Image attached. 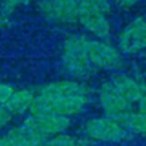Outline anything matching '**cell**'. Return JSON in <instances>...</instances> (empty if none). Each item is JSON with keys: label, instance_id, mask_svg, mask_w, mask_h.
I'll return each mask as SVG.
<instances>
[{"label": "cell", "instance_id": "6da1fadb", "mask_svg": "<svg viewBox=\"0 0 146 146\" xmlns=\"http://www.w3.org/2000/svg\"><path fill=\"white\" fill-rule=\"evenodd\" d=\"M87 40L88 38L84 35H71L66 39L63 47V68L71 78L76 80H88L97 71L88 58L86 50Z\"/></svg>", "mask_w": 146, "mask_h": 146}, {"label": "cell", "instance_id": "7a4b0ae2", "mask_svg": "<svg viewBox=\"0 0 146 146\" xmlns=\"http://www.w3.org/2000/svg\"><path fill=\"white\" fill-rule=\"evenodd\" d=\"M84 133L91 139L105 143H119L129 137V132L120 123L107 116L90 119L84 124Z\"/></svg>", "mask_w": 146, "mask_h": 146}, {"label": "cell", "instance_id": "3957f363", "mask_svg": "<svg viewBox=\"0 0 146 146\" xmlns=\"http://www.w3.org/2000/svg\"><path fill=\"white\" fill-rule=\"evenodd\" d=\"M86 50L90 63L96 70H114L122 64L120 52L107 42L88 39Z\"/></svg>", "mask_w": 146, "mask_h": 146}, {"label": "cell", "instance_id": "277c9868", "mask_svg": "<svg viewBox=\"0 0 146 146\" xmlns=\"http://www.w3.org/2000/svg\"><path fill=\"white\" fill-rule=\"evenodd\" d=\"M117 46L123 54H136L146 49V21L137 17L121 32Z\"/></svg>", "mask_w": 146, "mask_h": 146}, {"label": "cell", "instance_id": "5b68a950", "mask_svg": "<svg viewBox=\"0 0 146 146\" xmlns=\"http://www.w3.org/2000/svg\"><path fill=\"white\" fill-rule=\"evenodd\" d=\"M78 21L82 24L86 30H88L97 38H108L111 26L107 19V14L100 10L99 8L88 3L79 2Z\"/></svg>", "mask_w": 146, "mask_h": 146}, {"label": "cell", "instance_id": "8992f818", "mask_svg": "<svg viewBox=\"0 0 146 146\" xmlns=\"http://www.w3.org/2000/svg\"><path fill=\"white\" fill-rule=\"evenodd\" d=\"M98 98L105 116L113 119L117 123L129 111L132 110V105L112 87L110 81L102 84L98 91Z\"/></svg>", "mask_w": 146, "mask_h": 146}, {"label": "cell", "instance_id": "52a82bcc", "mask_svg": "<svg viewBox=\"0 0 146 146\" xmlns=\"http://www.w3.org/2000/svg\"><path fill=\"white\" fill-rule=\"evenodd\" d=\"M39 10L48 21L72 23L78 21L79 0H42Z\"/></svg>", "mask_w": 146, "mask_h": 146}, {"label": "cell", "instance_id": "ba28073f", "mask_svg": "<svg viewBox=\"0 0 146 146\" xmlns=\"http://www.w3.org/2000/svg\"><path fill=\"white\" fill-rule=\"evenodd\" d=\"M112 87L129 103H137L146 91V86L125 74H115L108 80Z\"/></svg>", "mask_w": 146, "mask_h": 146}, {"label": "cell", "instance_id": "9c48e42d", "mask_svg": "<svg viewBox=\"0 0 146 146\" xmlns=\"http://www.w3.org/2000/svg\"><path fill=\"white\" fill-rule=\"evenodd\" d=\"M39 129L49 138L63 133L71 124L70 117L56 113H43L40 115H31Z\"/></svg>", "mask_w": 146, "mask_h": 146}, {"label": "cell", "instance_id": "30bf717a", "mask_svg": "<svg viewBox=\"0 0 146 146\" xmlns=\"http://www.w3.org/2000/svg\"><path fill=\"white\" fill-rule=\"evenodd\" d=\"M34 95L27 89L15 90L8 102L5 104V108L13 114H23L26 111H30V107L33 103Z\"/></svg>", "mask_w": 146, "mask_h": 146}, {"label": "cell", "instance_id": "8fae6325", "mask_svg": "<svg viewBox=\"0 0 146 146\" xmlns=\"http://www.w3.org/2000/svg\"><path fill=\"white\" fill-rule=\"evenodd\" d=\"M119 123L129 132L135 135L146 136V114L138 111H129Z\"/></svg>", "mask_w": 146, "mask_h": 146}, {"label": "cell", "instance_id": "7c38bea8", "mask_svg": "<svg viewBox=\"0 0 146 146\" xmlns=\"http://www.w3.org/2000/svg\"><path fill=\"white\" fill-rule=\"evenodd\" d=\"M0 146H31L24 138L19 128L10 129L5 136L0 137Z\"/></svg>", "mask_w": 146, "mask_h": 146}, {"label": "cell", "instance_id": "4fadbf2b", "mask_svg": "<svg viewBox=\"0 0 146 146\" xmlns=\"http://www.w3.org/2000/svg\"><path fill=\"white\" fill-rule=\"evenodd\" d=\"M42 146H76V143L71 136L59 133V135L49 137L42 144Z\"/></svg>", "mask_w": 146, "mask_h": 146}, {"label": "cell", "instance_id": "5bb4252c", "mask_svg": "<svg viewBox=\"0 0 146 146\" xmlns=\"http://www.w3.org/2000/svg\"><path fill=\"white\" fill-rule=\"evenodd\" d=\"M31 0H3L2 5H1V14L5 15H9L11 11H14L16 8L26 5L27 2H30Z\"/></svg>", "mask_w": 146, "mask_h": 146}, {"label": "cell", "instance_id": "9a60e30c", "mask_svg": "<svg viewBox=\"0 0 146 146\" xmlns=\"http://www.w3.org/2000/svg\"><path fill=\"white\" fill-rule=\"evenodd\" d=\"M14 88L7 83H0V106H5L14 92Z\"/></svg>", "mask_w": 146, "mask_h": 146}, {"label": "cell", "instance_id": "2e32d148", "mask_svg": "<svg viewBox=\"0 0 146 146\" xmlns=\"http://www.w3.org/2000/svg\"><path fill=\"white\" fill-rule=\"evenodd\" d=\"M79 2H83V3L95 6V7L99 8L100 10L105 11L106 14H108L110 9H111V5H110L108 0H79Z\"/></svg>", "mask_w": 146, "mask_h": 146}, {"label": "cell", "instance_id": "e0dca14e", "mask_svg": "<svg viewBox=\"0 0 146 146\" xmlns=\"http://www.w3.org/2000/svg\"><path fill=\"white\" fill-rule=\"evenodd\" d=\"M10 119H11V114L3 106H0V130L8 124Z\"/></svg>", "mask_w": 146, "mask_h": 146}, {"label": "cell", "instance_id": "ac0fdd59", "mask_svg": "<svg viewBox=\"0 0 146 146\" xmlns=\"http://www.w3.org/2000/svg\"><path fill=\"white\" fill-rule=\"evenodd\" d=\"M115 3L119 6V7H122V8H130L132 6H135L136 3H138L140 0H114Z\"/></svg>", "mask_w": 146, "mask_h": 146}, {"label": "cell", "instance_id": "d6986e66", "mask_svg": "<svg viewBox=\"0 0 146 146\" xmlns=\"http://www.w3.org/2000/svg\"><path fill=\"white\" fill-rule=\"evenodd\" d=\"M137 104H138V112H140V113H144V114H146V91H145V94L141 96V98L137 102Z\"/></svg>", "mask_w": 146, "mask_h": 146}, {"label": "cell", "instance_id": "ffe728a7", "mask_svg": "<svg viewBox=\"0 0 146 146\" xmlns=\"http://www.w3.org/2000/svg\"><path fill=\"white\" fill-rule=\"evenodd\" d=\"M41 146H42V145H41Z\"/></svg>", "mask_w": 146, "mask_h": 146}]
</instances>
